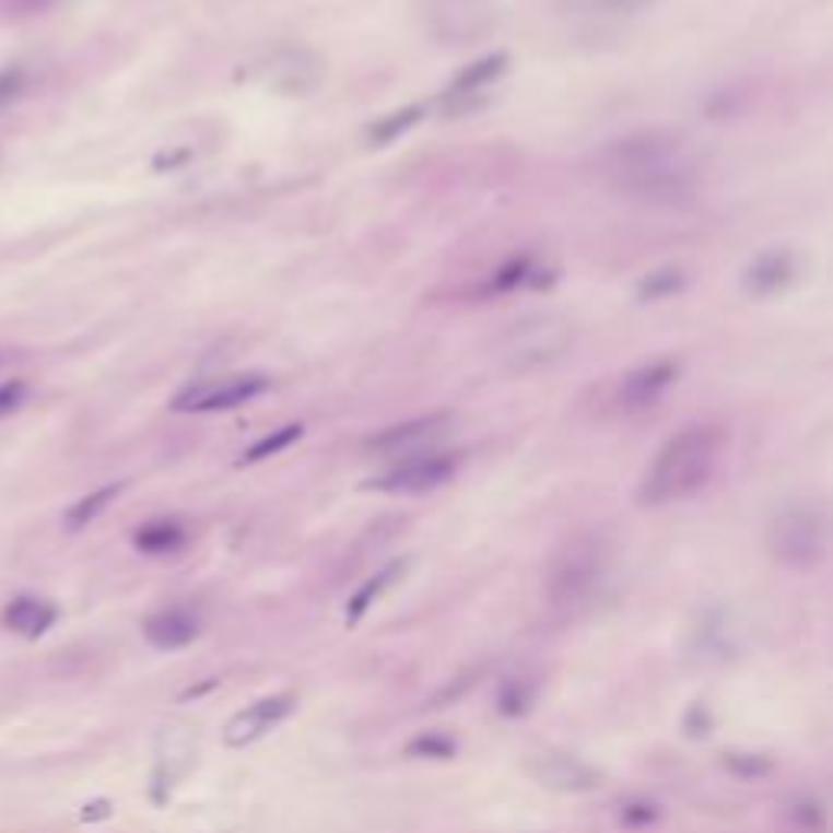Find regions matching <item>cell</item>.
Returning <instances> with one entry per match:
<instances>
[{"label":"cell","instance_id":"12","mask_svg":"<svg viewBox=\"0 0 833 833\" xmlns=\"http://www.w3.org/2000/svg\"><path fill=\"white\" fill-rule=\"evenodd\" d=\"M296 709V694H268L255 703H248L242 713H235L228 723H225V732H222V742L228 749H245L258 739H265L268 732H274L280 723Z\"/></svg>","mask_w":833,"mask_h":833},{"label":"cell","instance_id":"17","mask_svg":"<svg viewBox=\"0 0 833 833\" xmlns=\"http://www.w3.org/2000/svg\"><path fill=\"white\" fill-rule=\"evenodd\" d=\"M0 619H3V625H7L10 632H16V635L36 642V638H43V635L56 625L59 609H56L49 599H39V596H16V599H10V602L3 606V615H0Z\"/></svg>","mask_w":833,"mask_h":833},{"label":"cell","instance_id":"18","mask_svg":"<svg viewBox=\"0 0 833 833\" xmlns=\"http://www.w3.org/2000/svg\"><path fill=\"white\" fill-rule=\"evenodd\" d=\"M700 661L713 665V661H726L736 652V625L726 612H706L703 622L694 629V642H691Z\"/></svg>","mask_w":833,"mask_h":833},{"label":"cell","instance_id":"22","mask_svg":"<svg viewBox=\"0 0 833 833\" xmlns=\"http://www.w3.org/2000/svg\"><path fill=\"white\" fill-rule=\"evenodd\" d=\"M121 492H125V482H108V485H102V489L82 495L75 505L66 508V528H69V531L89 528L92 521H98V518L112 508V502H115Z\"/></svg>","mask_w":833,"mask_h":833},{"label":"cell","instance_id":"7","mask_svg":"<svg viewBox=\"0 0 833 833\" xmlns=\"http://www.w3.org/2000/svg\"><path fill=\"white\" fill-rule=\"evenodd\" d=\"M271 388L268 375L258 372H242V375H225V378H209V382H196L189 385L183 395L173 398V411L183 414H209V411H232L242 408L255 398H261Z\"/></svg>","mask_w":833,"mask_h":833},{"label":"cell","instance_id":"16","mask_svg":"<svg viewBox=\"0 0 833 833\" xmlns=\"http://www.w3.org/2000/svg\"><path fill=\"white\" fill-rule=\"evenodd\" d=\"M199 635H202V622L183 606H169V609H160L143 619V638L156 652L189 648Z\"/></svg>","mask_w":833,"mask_h":833},{"label":"cell","instance_id":"4","mask_svg":"<svg viewBox=\"0 0 833 833\" xmlns=\"http://www.w3.org/2000/svg\"><path fill=\"white\" fill-rule=\"evenodd\" d=\"M765 544H769V554L775 556L782 566L814 570L818 563H824L828 548H831L828 512L814 502L782 505L769 521Z\"/></svg>","mask_w":833,"mask_h":833},{"label":"cell","instance_id":"33","mask_svg":"<svg viewBox=\"0 0 833 833\" xmlns=\"http://www.w3.org/2000/svg\"><path fill=\"white\" fill-rule=\"evenodd\" d=\"M102 818H112V801H92V805H85L82 821H102Z\"/></svg>","mask_w":833,"mask_h":833},{"label":"cell","instance_id":"1","mask_svg":"<svg viewBox=\"0 0 833 833\" xmlns=\"http://www.w3.org/2000/svg\"><path fill=\"white\" fill-rule=\"evenodd\" d=\"M599 173L615 192L648 206H684L700 189L694 150L671 131H638L606 143Z\"/></svg>","mask_w":833,"mask_h":833},{"label":"cell","instance_id":"6","mask_svg":"<svg viewBox=\"0 0 833 833\" xmlns=\"http://www.w3.org/2000/svg\"><path fill=\"white\" fill-rule=\"evenodd\" d=\"M495 0H420V23L430 39L462 49L495 30Z\"/></svg>","mask_w":833,"mask_h":833},{"label":"cell","instance_id":"28","mask_svg":"<svg viewBox=\"0 0 833 833\" xmlns=\"http://www.w3.org/2000/svg\"><path fill=\"white\" fill-rule=\"evenodd\" d=\"M420 118H423V108H404V112L388 115V118H382L378 125H372L368 138L375 140V143H391V140L401 138L404 131H411Z\"/></svg>","mask_w":833,"mask_h":833},{"label":"cell","instance_id":"31","mask_svg":"<svg viewBox=\"0 0 833 833\" xmlns=\"http://www.w3.org/2000/svg\"><path fill=\"white\" fill-rule=\"evenodd\" d=\"M798 821L808 833H824L828 831V808L814 798H805L798 805Z\"/></svg>","mask_w":833,"mask_h":833},{"label":"cell","instance_id":"34","mask_svg":"<svg viewBox=\"0 0 833 833\" xmlns=\"http://www.w3.org/2000/svg\"><path fill=\"white\" fill-rule=\"evenodd\" d=\"M56 0H13V7L16 10H23V13H39V10H46V7H52Z\"/></svg>","mask_w":833,"mask_h":833},{"label":"cell","instance_id":"11","mask_svg":"<svg viewBox=\"0 0 833 833\" xmlns=\"http://www.w3.org/2000/svg\"><path fill=\"white\" fill-rule=\"evenodd\" d=\"M528 775L541 785V788H551V791H560V795H589V791H599L602 788V772L573 755V752H538L531 762H528Z\"/></svg>","mask_w":833,"mask_h":833},{"label":"cell","instance_id":"25","mask_svg":"<svg viewBox=\"0 0 833 833\" xmlns=\"http://www.w3.org/2000/svg\"><path fill=\"white\" fill-rule=\"evenodd\" d=\"M459 752L456 739L446 736V732H420L416 739L408 742V755L411 759H430V762H443V759H453Z\"/></svg>","mask_w":833,"mask_h":833},{"label":"cell","instance_id":"19","mask_svg":"<svg viewBox=\"0 0 833 833\" xmlns=\"http://www.w3.org/2000/svg\"><path fill=\"white\" fill-rule=\"evenodd\" d=\"M408 566H411V556H398V560H391L388 566H382L378 573H372V576L352 593V599L345 602V622H349V625H359V622L368 615V609L385 596V589L395 586V583L404 576Z\"/></svg>","mask_w":833,"mask_h":833},{"label":"cell","instance_id":"14","mask_svg":"<svg viewBox=\"0 0 833 833\" xmlns=\"http://www.w3.org/2000/svg\"><path fill=\"white\" fill-rule=\"evenodd\" d=\"M801 280V261L791 248H769L755 255L742 271V293L752 300H769L791 290Z\"/></svg>","mask_w":833,"mask_h":833},{"label":"cell","instance_id":"23","mask_svg":"<svg viewBox=\"0 0 833 833\" xmlns=\"http://www.w3.org/2000/svg\"><path fill=\"white\" fill-rule=\"evenodd\" d=\"M688 283V274L681 268H658V271H648L642 283H638V300L645 303H655V300H668L674 293H681Z\"/></svg>","mask_w":833,"mask_h":833},{"label":"cell","instance_id":"32","mask_svg":"<svg viewBox=\"0 0 833 833\" xmlns=\"http://www.w3.org/2000/svg\"><path fill=\"white\" fill-rule=\"evenodd\" d=\"M596 3L609 13H642V10L655 7L658 0H596Z\"/></svg>","mask_w":833,"mask_h":833},{"label":"cell","instance_id":"24","mask_svg":"<svg viewBox=\"0 0 833 833\" xmlns=\"http://www.w3.org/2000/svg\"><path fill=\"white\" fill-rule=\"evenodd\" d=\"M300 436H303V423H290V426H280V430H274V433H268L265 439H258L255 446H248V449H245V456H242V462L248 466V462H261V459H271V456L283 453L286 446H293Z\"/></svg>","mask_w":833,"mask_h":833},{"label":"cell","instance_id":"26","mask_svg":"<svg viewBox=\"0 0 833 833\" xmlns=\"http://www.w3.org/2000/svg\"><path fill=\"white\" fill-rule=\"evenodd\" d=\"M723 765H726L736 778H742V782H759V778H765V775L775 772V762H772L769 755H759V752H732V755L723 759Z\"/></svg>","mask_w":833,"mask_h":833},{"label":"cell","instance_id":"15","mask_svg":"<svg viewBox=\"0 0 833 833\" xmlns=\"http://www.w3.org/2000/svg\"><path fill=\"white\" fill-rule=\"evenodd\" d=\"M505 69H508V56H505V52H495V56H485V59L472 62V66H469L466 72H459V75L453 79V85L446 89V95H443V112H449V115L476 112V108L485 102L489 89L505 75Z\"/></svg>","mask_w":833,"mask_h":833},{"label":"cell","instance_id":"8","mask_svg":"<svg viewBox=\"0 0 833 833\" xmlns=\"http://www.w3.org/2000/svg\"><path fill=\"white\" fill-rule=\"evenodd\" d=\"M449 423H453V414L439 411V414H423L414 416V420H404V423H395V426H385L365 443V453L375 456V459H391V462L433 453L446 439Z\"/></svg>","mask_w":833,"mask_h":833},{"label":"cell","instance_id":"9","mask_svg":"<svg viewBox=\"0 0 833 833\" xmlns=\"http://www.w3.org/2000/svg\"><path fill=\"white\" fill-rule=\"evenodd\" d=\"M462 456L453 449H433L423 456H411L401 462H391V469L385 476H378L375 482H368V489L388 492V495H423L433 492L439 485H446L456 472H459Z\"/></svg>","mask_w":833,"mask_h":833},{"label":"cell","instance_id":"13","mask_svg":"<svg viewBox=\"0 0 833 833\" xmlns=\"http://www.w3.org/2000/svg\"><path fill=\"white\" fill-rule=\"evenodd\" d=\"M326 75V66L319 52L306 46H283L265 62V79L280 95H309L319 89Z\"/></svg>","mask_w":833,"mask_h":833},{"label":"cell","instance_id":"20","mask_svg":"<svg viewBox=\"0 0 833 833\" xmlns=\"http://www.w3.org/2000/svg\"><path fill=\"white\" fill-rule=\"evenodd\" d=\"M189 544V528L179 518H150L134 531V548L146 556L179 554Z\"/></svg>","mask_w":833,"mask_h":833},{"label":"cell","instance_id":"5","mask_svg":"<svg viewBox=\"0 0 833 833\" xmlns=\"http://www.w3.org/2000/svg\"><path fill=\"white\" fill-rule=\"evenodd\" d=\"M609 573V544L596 535L573 538L548 570L544 593L554 606L586 602Z\"/></svg>","mask_w":833,"mask_h":833},{"label":"cell","instance_id":"30","mask_svg":"<svg viewBox=\"0 0 833 833\" xmlns=\"http://www.w3.org/2000/svg\"><path fill=\"white\" fill-rule=\"evenodd\" d=\"M26 395H30V385H26L23 378H7V382H0V420L16 414V411L23 408Z\"/></svg>","mask_w":833,"mask_h":833},{"label":"cell","instance_id":"29","mask_svg":"<svg viewBox=\"0 0 833 833\" xmlns=\"http://www.w3.org/2000/svg\"><path fill=\"white\" fill-rule=\"evenodd\" d=\"M30 75L23 66H3L0 69V112L13 108L23 95H26Z\"/></svg>","mask_w":833,"mask_h":833},{"label":"cell","instance_id":"27","mask_svg":"<svg viewBox=\"0 0 833 833\" xmlns=\"http://www.w3.org/2000/svg\"><path fill=\"white\" fill-rule=\"evenodd\" d=\"M661 821V808L648 798H632L619 808V824L625 831H652Z\"/></svg>","mask_w":833,"mask_h":833},{"label":"cell","instance_id":"10","mask_svg":"<svg viewBox=\"0 0 833 833\" xmlns=\"http://www.w3.org/2000/svg\"><path fill=\"white\" fill-rule=\"evenodd\" d=\"M681 378V365L674 359H655L645 362L632 372H625L615 385V398L612 404L619 408V414L635 416L658 408L665 401V395L678 385Z\"/></svg>","mask_w":833,"mask_h":833},{"label":"cell","instance_id":"21","mask_svg":"<svg viewBox=\"0 0 833 833\" xmlns=\"http://www.w3.org/2000/svg\"><path fill=\"white\" fill-rule=\"evenodd\" d=\"M541 678L535 674H512L498 684V694H495V709L505 716V719H521L535 709L538 696H541Z\"/></svg>","mask_w":833,"mask_h":833},{"label":"cell","instance_id":"3","mask_svg":"<svg viewBox=\"0 0 833 833\" xmlns=\"http://www.w3.org/2000/svg\"><path fill=\"white\" fill-rule=\"evenodd\" d=\"M576 339V329L560 313H531L498 332L492 359L508 375H531L560 362Z\"/></svg>","mask_w":833,"mask_h":833},{"label":"cell","instance_id":"2","mask_svg":"<svg viewBox=\"0 0 833 833\" xmlns=\"http://www.w3.org/2000/svg\"><path fill=\"white\" fill-rule=\"evenodd\" d=\"M723 453V430L713 423H691L678 430L648 462L638 482L642 508H665L696 495L716 472Z\"/></svg>","mask_w":833,"mask_h":833}]
</instances>
